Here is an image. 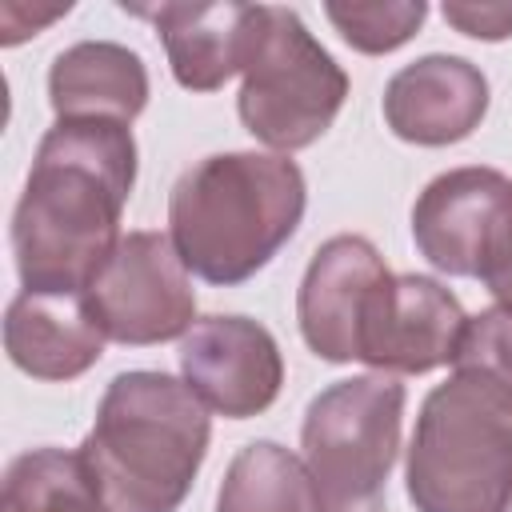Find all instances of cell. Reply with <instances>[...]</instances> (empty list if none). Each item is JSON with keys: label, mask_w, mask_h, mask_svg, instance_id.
Returning <instances> with one entry per match:
<instances>
[{"label": "cell", "mask_w": 512, "mask_h": 512, "mask_svg": "<svg viewBox=\"0 0 512 512\" xmlns=\"http://www.w3.org/2000/svg\"><path fill=\"white\" fill-rule=\"evenodd\" d=\"M136 140L120 120H56L12 216L24 292H84L120 244Z\"/></svg>", "instance_id": "cell-1"}, {"label": "cell", "mask_w": 512, "mask_h": 512, "mask_svg": "<svg viewBox=\"0 0 512 512\" xmlns=\"http://www.w3.org/2000/svg\"><path fill=\"white\" fill-rule=\"evenodd\" d=\"M304 172L288 156L220 152L192 164L172 196V244L208 284H240L260 272L300 228Z\"/></svg>", "instance_id": "cell-2"}, {"label": "cell", "mask_w": 512, "mask_h": 512, "mask_svg": "<svg viewBox=\"0 0 512 512\" xmlns=\"http://www.w3.org/2000/svg\"><path fill=\"white\" fill-rule=\"evenodd\" d=\"M208 404L168 372H124L108 384L80 444L112 512H176L208 452Z\"/></svg>", "instance_id": "cell-3"}, {"label": "cell", "mask_w": 512, "mask_h": 512, "mask_svg": "<svg viewBox=\"0 0 512 512\" xmlns=\"http://www.w3.org/2000/svg\"><path fill=\"white\" fill-rule=\"evenodd\" d=\"M512 496V412L452 376L428 392L408 444L416 512H500Z\"/></svg>", "instance_id": "cell-4"}, {"label": "cell", "mask_w": 512, "mask_h": 512, "mask_svg": "<svg viewBox=\"0 0 512 512\" xmlns=\"http://www.w3.org/2000/svg\"><path fill=\"white\" fill-rule=\"evenodd\" d=\"M344 96V68L320 48L304 20L292 8L260 4L240 88L244 128L280 152L308 148L332 128Z\"/></svg>", "instance_id": "cell-5"}, {"label": "cell", "mask_w": 512, "mask_h": 512, "mask_svg": "<svg viewBox=\"0 0 512 512\" xmlns=\"http://www.w3.org/2000/svg\"><path fill=\"white\" fill-rule=\"evenodd\" d=\"M404 384L388 372L324 388L304 416V468L316 496H380L400 452Z\"/></svg>", "instance_id": "cell-6"}, {"label": "cell", "mask_w": 512, "mask_h": 512, "mask_svg": "<svg viewBox=\"0 0 512 512\" xmlns=\"http://www.w3.org/2000/svg\"><path fill=\"white\" fill-rule=\"evenodd\" d=\"M80 296L100 332L120 344H160L184 336L196 316L188 264L164 232L120 236Z\"/></svg>", "instance_id": "cell-7"}, {"label": "cell", "mask_w": 512, "mask_h": 512, "mask_svg": "<svg viewBox=\"0 0 512 512\" xmlns=\"http://www.w3.org/2000/svg\"><path fill=\"white\" fill-rule=\"evenodd\" d=\"M512 232V180L496 168H452L412 204L424 260L448 276H476Z\"/></svg>", "instance_id": "cell-8"}, {"label": "cell", "mask_w": 512, "mask_h": 512, "mask_svg": "<svg viewBox=\"0 0 512 512\" xmlns=\"http://www.w3.org/2000/svg\"><path fill=\"white\" fill-rule=\"evenodd\" d=\"M184 384L220 416L248 420L264 412L284 384V360L272 332L248 316H204L180 340Z\"/></svg>", "instance_id": "cell-9"}, {"label": "cell", "mask_w": 512, "mask_h": 512, "mask_svg": "<svg viewBox=\"0 0 512 512\" xmlns=\"http://www.w3.org/2000/svg\"><path fill=\"white\" fill-rule=\"evenodd\" d=\"M460 300L432 276H388L360 324V360L380 372H432L456 360L464 336Z\"/></svg>", "instance_id": "cell-10"}, {"label": "cell", "mask_w": 512, "mask_h": 512, "mask_svg": "<svg viewBox=\"0 0 512 512\" xmlns=\"http://www.w3.org/2000/svg\"><path fill=\"white\" fill-rule=\"evenodd\" d=\"M388 276L392 272L364 236H332L320 244L296 300L304 344L332 364L360 360V324Z\"/></svg>", "instance_id": "cell-11"}, {"label": "cell", "mask_w": 512, "mask_h": 512, "mask_svg": "<svg viewBox=\"0 0 512 512\" xmlns=\"http://www.w3.org/2000/svg\"><path fill=\"white\" fill-rule=\"evenodd\" d=\"M488 112V80L464 56H420L384 88V120L408 144H456L480 128Z\"/></svg>", "instance_id": "cell-12"}, {"label": "cell", "mask_w": 512, "mask_h": 512, "mask_svg": "<svg viewBox=\"0 0 512 512\" xmlns=\"http://www.w3.org/2000/svg\"><path fill=\"white\" fill-rule=\"evenodd\" d=\"M132 12L156 24L172 76L192 92H212L244 72L260 4H160Z\"/></svg>", "instance_id": "cell-13"}, {"label": "cell", "mask_w": 512, "mask_h": 512, "mask_svg": "<svg viewBox=\"0 0 512 512\" xmlns=\"http://www.w3.org/2000/svg\"><path fill=\"white\" fill-rule=\"evenodd\" d=\"M8 360L36 380H72L104 352V332L80 292H20L4 316Z\"/></svg>", "instance_id": "cell-14"}, {"label": "cell", "mask_w": 512, "mask_h": 512, "mask_svg": "<svg viewBox=\"0 0 512 512\" xmlns=\"http://www.w3.org/2000/svg\"><path fill=\"white\" fill-rule=\"evenodd\" d=\"M48 100L60 120H136L148 104L144 60L112 40L64 48L48 72Z\"/></svg>", "instance_id": "cell-15"}, {"label": "cell", "mask_w": 512, "mask_h": 512, "mask_svg": "<svg viewBox=\"0 0 512 512\" xmlns=\"http://www.w3.org/2000/svg\"><path fill=\"white\" fill-rule=\"evenodd\" d=\"M216 512H316L312 476L288 448L256 440L232 456Z\"/></svg>", "instance_id": "cell-16"}, {"label": "cell", "mask_w": 512, "mask_h": 512, "mask_svg": "<svg viewBox=\"0 0 512 512\" xmlns=\"http://www.w3.org/2000/svg\"><path fill=\"white\" fill-rule=\"evenodd\" d=\"M0 512H112L80 452L32 448L4 472Z\"/></svg>", "instance_id": "cell-17"}, {"label": "cell", "mask_w": 512, "mask_h": 512, "mask_svg": "<svg viewBox=\"0 0 512 512\" xmlns=\"http://www.w3.org/2000/svg\"><path fill=\"white\" fill-rule=\"evenodd\" d=\"M456 376L480 384L512 412V312L488 308L464 324L456 348Z\"/></svg>", "instance_id": "cell-18"}, {"label": "cell", "mask_w": 512, "mask_h": 512, "mask_svg": "<svg viewBox=\"0 0 512 512\" xmlns=\"http://www.w3.org/2000/svg\"><path fill=\"white\" fill-rule=\"evenodd\" d=\"M324 12L352 48H360L368 56H380V52H392V48H400L416 36V28L428 16V4H420V0H404V4H328Z\"/></svg>", "instance_id": "cell-19"}, {"label": "cell", "mask_w": 512, "mask_h": 512, "mask_svg": "<svg viewBox=\"0 0 512 512\" xmlns=\"http://www.w3.org/2000/svg\"><path fill=\"white\" fill-rule=\"evenodd\" d=\"M444 20L452 28H460L464 36H476V40H504V36H512V4H464V0H448L444 4Z\"/></svg>", "instance_id": "cell-20"}, {"label": "cell", "mask_w": 512, "mask_h": 512, "mask_svg": "<svg viewBox=\"0 0 512 512\" xmlns=\"http://www.w3.org/2000/svg\"><path fill=\"white\" fill-rule=\"evenodd\" d=\"M68 4H52V8H28V4H0V44H20L28 36H36L44 24H52L56 16H64Z\"/></svg>", "instance_id": "cell-21"}, {"label": "cell", "mask_w": 512, "mask_h": 512, "mask_svg": "<svg viewBox=\"0 0 512 512\" xmlns=\"http://www.w3.org/2000/svg\"><path fill=\"white\" fill-rule=\"evenodd\" d=\"M480 280H484V288L500 300V308L512 312V232H508V240L500 244V252L492 256V264L480 272Z\"/></svg>", "instance_id": "cell-22"}, {"label": "cell", "mask_w": 512, "mask_h": 512, "mask_svg": "<svg viewBox=\"0 0 512 512\" xmlns=\"http://www.w3.org/2000/svg\"><path fill=\"white\" fill-rule=\"evenodd\" d=\"M316 512H388L384 496H316Z\"/></svg>", "instance_id": "cell-23"}, {"label": "cell", "mask_w": 512, "mask_h": 512, "mask_svg": "<svg viewBox=\"0 0 512 512\" xmlns=\"http://www.w3.org/2000/svg\"><path fill=\"white\" fill-rule=\"evenodd\" d=\"M500 512H512V496H508V500H504V508H500Z\"/></svg>", "instance_id": "cell-24"}]
</instances>
